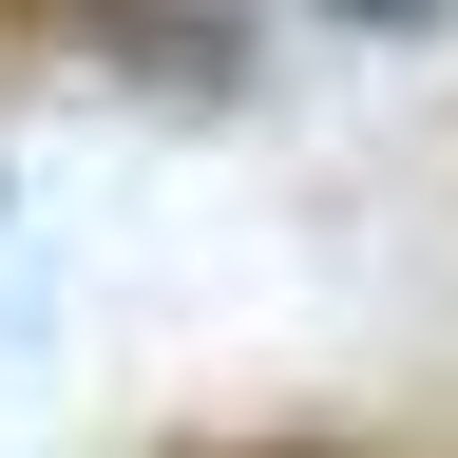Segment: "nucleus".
Returning a JSON list of instances; mask_svg holds the SVG:
<instances>
[{
  "label": "nucleus",
  "mask_w": 458,
  "mask_h": 458,
  "mask_svg": "<svg viewBox=\"0 0 458 458\" xmlns=\"http://www.w3.org/2000/svg\"><path fill=\"white\" fill-rule=\"evenodd\" d=\"M153 458H401V439H363V420H267V439H153Z\"/></svg>",
  "instance_id": "f257e3e1"
},
{
  "label": "nucleus",
  "mask_w": 458,
  "mask_h": 458,
  "mask_svg": "<svg viewBox=\"0 0 458 458\" xmlns=\"http://www.w3.org/2000/svg\"><path fill=\"white\" fill-rule=\"evenodd\" d=\"M325 20H382V38H439L458 0H325Z\"/></svg>",
  "instance_id": "f03ea898"
}]
</instances>
